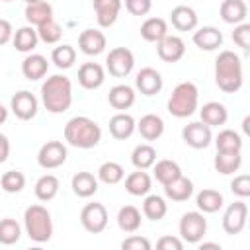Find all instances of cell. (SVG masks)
<instances>
[{
	"label": "cell",
	"instance_id": "25",
	"mask_svg": "<svg viewBox=\"0 0 250 250\" xmlns=\"http://www.w3.org/2000/svg\"><path fill=\"white\" fill-rule=\"evenodd\" d=\"M137 131L141 133V137L145 141H156L164 133V119L160 115H156V113H146V115H143L139 119Z\"/></svg>",
	"mask_w": 250,
	"mask_h": 250
},
{
	"label": "cell",
	"instance_id": "46",
	"mask_svg": "<svg viewBox=\"0 0 250 250\" xmlns=\"http://www.w3.org/2000/svg\"><path fill=\"white\" fill-rule=\"evenodd\" d=\"M230 191L240 197V199H246L250 195V176L248 174H240V176H234V180L230 182Z\"/></svg>",
	"mask_w": 250,
	"mask_h": 250
},
{
	"label": "cell",
	"instance_id": "3",
	"mask_svg": "<svg viewBox=\"0 0 250 250\" xmlns=\"http://www.w3.org/2000/svg\"><path fill=\"white\" fill-rule=\"evenodd\" d=\"M64 141L74 148H94L102 141V127L86 115L70 117L64 125Z\"/></svg>",
	"mask_w": 250,
	"mask_h": 250
},
{
	"label": "cell",
	"instance_id": "45",
	"mask_svg": "<svg viewBox=\"0 0 250 250\" xmlns=\"http://www.w3.org/2000/svg\"><path fill=\"white\" fill-rule=\"evenodd\" d=\"M232 41H234L240 49L248 51V49H250V23H246V21L236 23V25H234V31H232Z\"/></svg>",
	"mask_w": 250,
	"mask_h": 250
},
{
	"label": "cell",
	"instance_id": "2",
	"mask_svg": "<svg viewBox=\"0 0 250 250\" xmlns=\"http://www.w3.org/2000/svg\"><path fill=\"white\" fill-rule=\"evenodd\" d=\"M215 82L225 94H236L242 88V61L234 51H221L215 59Z\"/></svg>",
	"mask_w": 250,
	"mask_h": 250
},
{
	"label": "cell",
	"instance_id": "17",
	"mask_svg": "<svg viewBox=\"0 0 250 250\" xmlns=\"http://www.w3.org/2000/svg\"><path fill=\"white\" fill-rule=\"evenodd\" d=\"M105 82V70L98 62H84L78 68V84L84 90H98Z\"/></svg>",
	"mask_w": 250,
	"mask_h": 250
},
{
	"label": "cell",
	"instance_id": "50",
	"mask_svg": "<svg viewBox=\"0 0 250 250\" xmlns=\"http://www.w3.org/2000/svg\"><path fill=\"white\" fill-rule=\"evenodd\" d=\"M12 35H14V27L8 20L0 18V47L6 45L8 41H12Z\"/></svg>",
	"mask_w": 250,
	"mask_h": 250
},
{
	"label": "cell",
	"instance_id": "4",
	"mask_svg": "<svg viewBox=\"0 0 250 250\" xmlns=\"http://www.w3.org/2000/svg\"><path fill=\"white\" fill-rule=\"evenodd\" d=\"M23 229H25V234L33 242L37 244L49 242L53 236V219H51L49 209L39 203L29 205L23 211Z\"/></svg>",
	"mask_w": 250,
	"mask_h": 250
},
{
	"label": "cell",
	"instance_id": "7",
	"mask_svg": "<svg viewBox=\"0 0 250 250\" xmlns=\"http://www.w3.org/2000/svg\"><path fill=\"white\" fill-rule=\"evenodd\" d=\"M105 68L115 78H125L135 68V55L127 47H115L105 57Z\"/></svg>",
	"mask_w": 250,
	"mask_h": 250
},
{
	"label": "cell",
	"instance_id": "39",
	"mask_svg": "<svg viewBox=\"0 0 250 250\" xmlns=\"http://www.w3.org/2000/svg\"><path fill=\"white\" fill-rule=\"evenodd\" d=\"M152 172H154V178H156L162 186H166V184H170L172 180H176L178 176H182L180 164L174 162V160H170V158H162V160L154 162V164H152Z\"/></svg>",
	"mask_w": 250,
	"mask_h": 250
},
{
	"label": "cell",
	"instance_id": "20",
	"mask_svg": "<svg viewBox=\"0 0 250 250\" xmlns=\"http://www.w3.org/2000/svg\"><path fill=\"white\" fill-rule=\"evenodd\" d=\"M135 88L129 86V84H115L113 88H109V94H107V102L113 109L117 111H125L129 109L133 104H135Z\"/></svg>",
	"mask_w": 250,
	"mask_h": 250
},
{
	"label": "cell",
	"instance_id": "19",
	"mask_svg": "<svg viewBox=\"0 0 250 250\" xmlns=\"http://www.w3.org/2000/svg\"><path fill=\"white\" fill-rule=\"evenodd\" d=\"M193 45L201 51H215L223 45V33L213 25H203L193 31Z\"/></svg>",
	"mask_w": 250,
	"mask_h": 250
},
{
	"label": "cell",
	"instance_id": "33",
	"mask_svg": "<svg viewBox=\"0 0 250 250\" xmlns=\"http://www.w3.org/2000/svg\"><path fill=\"white\" fill-rule=\"evenodd\" d=\"M223 203H225L223 193L211 188H205L195 195V205L201 213H217L223 207Z\"/></svg>",
	"mask_w": 250,
	"mask_h": 250
},
{
	"label": "cell",
	"instance_id": "35",
	"mask_svg": "<svg viewBox=\"0 0 250 250\" xmlns=\"http://www.w3.org/2000/svg\"><path fill=\"white\" fill-rule=\"evenodd\" d=\"M156 162V150L152 145L148 143H141L133 148L131 152V164L137 168V170H148L152 168V164Z\"/></svg>",
	"mask_w": 250,
	"mask_h": 250
},
{
	"label": "cell",
	"instance_id": "56",
	"mask_svg": "<svg viewBox=\"0 0 250 250\" xmlns=\"http://www.w3.org/2000/svg\"><path fill=\"white\" fill-rule=\"evenodd\" d=\"M2 2H12V0H2Z\"/></svg>",
	"mask_w": 250,
	"mask_h": 250
},
{
	"label": "cell",
	"instance_id": "44",
	"mask_svg": "<svg viewBox=\"0 0 250 250\" xmlns=\"http://www.w3.org/2000/svg\"><path fill=\"white\" fill-rule=\"evenodd\" d=\"M37 37H39V41H43L47 45H57L61 41V37H62V27L55 20L45 21V23H41L37 27Z\"/></svg>",
	"mask_w": 250,
	"mask_h": 250
},
{
	"label": "cell",
	"instance_id": "28",
	"mask_svg": "<svg viewBox=\"0 0 250 250\" xmlns=\"http://www.w3.org/2000/svg\"><path fill=\"white\" fill-rule=\"evenodd\" d=\"M152 188V178L145 170H135L125 178V191L135 197H145Z\"/></svg>",
	"mask_w": 250,
	"mask_h": 250
},
{
	"label": "cell",
	"instance_id": "43",
	"mask_svg": "<svg viewBox=\"0 0 250 250\" xmlns=\"http://www.w3.org/2000/svg\"><path fill=\"white\" fill-rule=\"evenodd\" d=\"M0 188L6 193H20L25 188V176L20 170H8L0 178Z\"/></svg>",
	"mask_w": 250,
	"mask_h": 250
},
{
	"label": "cell",
	"instance_id": "31",
	"mask_svg": "<svg viewBox=\"0 0 250 250\" xmlns=\"http://www.w3.org/2000/svg\"><path fill=\"white\" fill-rule=\"evenodd\" d=\"M12 43H14L16 51H20V53H31L37 47V43H39L37 29L33 25H23V27L16 29L14 35H12Z\"/></svg>",
	"mask_w": 250,
	"mask_h": 250
},
{
	"label": "cell",
	"instance_id": "1",
	"mask_svg": "<svg viewBox=\"0 0 250 250\" xmlns=\"http://www.w3.org/2000/svg\"><path fill=\"white\" fill-rule=\"evenodd\" d=\"M41 104L49 113H64L72 105V82L64 74H53L41 84Z\"/></svg>",
	"mask_w": 250,
	"mask_h": 250
},
{
	"label": "cell",
	"instance_id": "49",
	"mask_svg": "<svg viewBox=\"0 0 250 250\" xmlns=\"http://www.w3.org/2000/svg\"><path fill=\"white\" fill-rule=\"evenodd\" d=\"M156 248H158V250H182V248H184V240L178 238V236L166 234V236H160V238H158Z\"/></svg>",
	"mask_w": 250,
	"mask_h": 250
},
{
	"label": "cell",
	"instance_id": "53",
	"mask_svg": "<svg viewBox=\"0 0 250 250\" xmlns=\"http://www.w3.org/2000/svg\"><path fill=\"white\" fill-rule=\"evenodd\" d=\"M6 119H8V109L4 107V104L0 102V125H4L6 123Z\"/></svg>",
	"mask_w": 250,
	"mask_h": 250
},
{
	"label": "cell",
	"instance_id": "23",
	"mask_svg": "<svg viewBox=\"0 0 250 250\" xmlns=\"http://www.w3.org/2000/svg\"><path fill=\"white\" fill-rule=\"evenodd\" d=\"M219 16L225 23H242L248 16V6L244 0H223L219 6Z\"/></svg>",
	"mask_w": 250,
	"mask_h": 250
},
{
	"label": "cell",
	"instance_id": "54",
	"mask_svg": "<svg viewBox=\"0 0 250 250\" xmlns=\"http://www.w3.org/2000/svg\"><path fill=\"white\" fill-rule=\"evenodd\" d=\"M248 123H250V117H244V121H242V129H244V133H248Z\"/></svg>",
	"mask_w": 250,
	"mask_h": 250
},
{
	"label": "cell",
	"instance_id": "15",
	"mask_svg": "<svg viewBox=\"0 0 250 250\" xmlns=\"http://www.w3.org/2000/svg\"><path fill=\"white\" fill-rule=\"evenodd\" d=\"M156 53L164 62H178L186 55V43L178 35H166L156 43Z\"/></svg>",
	"mask_w": 250,
	"mask_h": 250
},
{
	"label": "cell",
	"instance_id": "22",
	"mask_svg": "<svg viewBox=\"0 0 250 250\" xmlns=\"http://www.w3.org/2000/svg\"><path fill=\"white\" fill-rule=\"evenodd\" d=\"M164 195H166V199L176 201V203L188 201L193 195V182L182 174V176H178L176 180H172L170 184L164 186Z\"/></svg>",
	"mask_w": 250,
	"mask_h": 250
},
{
	"label": "cell",
	"instance_id": "40",
	"mask_svg": "<svg viewBox=\"0 0 250 250\" xmlns=\"http://www.w3.org/2000/svg\"><path fill=\"white\" fill-rule=\"evenodd\" d=\"M125 178V168L119 162L107 160L98 168V182H104L107 186H115Z\"/></svg>",
	"mask_w": 250,
	"mask_h": 250
},
{
	"label": "cell",
	"instance_id": "51",
	"mask_svg": "<svg viewBox=\"0 0 250 250\" xmlns=\"http://www.w3.org/2000/svg\"><path fill=\"white\" fill-rule=\"evenodd\" d=\"M10 156V141L4 133H0V164L6 162Z\"/></svg>",
	"mask_w": 250,
	"mask_h": 250
},
{
	"label": "cell",
	"instance_id": "48",
	"mask_svg": "<svg viewBox=\"0 0 250 250\" xmlns=\"http://www.w3.org/2000/svg\"><path fill=\"white\" fill-rule=\"evenodd\" d=\"M125 8L131 16H146L152 8V0H125Z\"/></svg>",
	"mask_w": 250,
	"mask_h": 250
},
{
	"label": "cell",
	"instance_id": "55",
	"mask_svg": "<svg viewBox=\"0 0 250 250\" xmlns=\"http://www.w3.org/2000/svg\"><path fill=\"white\" fill-rule=\"evenodd\" d=\"M25 4H35V2H41V0H23Z\"/></svg>",
	"mask_w": 250,
	"mask_h": 250
},
{
	"label": "cell",
	"instance_id": "26",
	"mask_svg": "<svg viewBox=\"0 0 250 250\" xmlns=\"http://www.w3.org/2000/svg\"><path fill=\"white\" fill-rule=\"evenodd\" d=\"M70 188H72L74 195L88 199L98 191V178L92 172H76L70 180Z\"/></svg>",
	"mask_w": 250,
	"mask_h": 250
},
{
	"label": "cell",
	"instance_id": "13",
	"mask_svg": "<svg viewBox=\"0 0 250 250\" xmlns=\"http://www.w3.org/2000/svg\"><path fill=\"white\" fill-rule=\"evenodd\" d=\"M164 86L162 74L152 68V66H145L137 72L135 76V88L143 94V96H156Z\"/></svg>",
	"mask_w": 250,
	"mask_h": 250
},
{
	"label": "cell",
	"instance_id": "29",
	"mask_svg": "<svg viewBox=\"0 0 250 250\" xmlns=\"http://www.w3.org/2000/svg\"><path fill=\"white\" fill-rule=\"evenodd\" d=\"M168 35V21L164 18H146L141 23V37L148 43H158Z\"/></svg>",
	"mask_w": 250,
	"mask_h": 250
},
{
	"label": "cell",
	"instance_id": "10",
	"mask_svg": "<svg viewBox=\"0 0 250 250\" xmlns=\"http://www.w3.org/2000/svg\"><path fill=\"white\" fill-rule=\"evenodd\" d=\"M246 219H248V205L244 203V199H238L234 203H230L225 213H223V230L230 236L240 234L246 227Z\"/></svg>",
	"mask_w": 250,
	"mask_h": 250
},
{
	"label": "cell",
	"instance_id": "27",
	"mask_svg": "<svg viewBox=\"0 0 250 250\" xmlns=\"http://www.w3.org/2000/svg\"><path fill=\"white\" fill-rule=\"evenodd\" d=\"M199 117L205 125L209 127H219V125H225L227 119H229V111L225 107V104L221 102H207L203 104V107L199 109Z\"/></svg>",
	"mask_w": 250,
	"mask_h": 250
},
{
	"label": "cell",
	"instance_id": "14",
	"mask_svg": "<svg viewBox=\"0 0 250 250\" xmlns=\"http://www.w3.org/2000/svg\"><path fill=\"white\" fill-rule=\"evenodd\" d=\"M105 45H107V39H105L104 31H100V29L88 27V29L80 31V35H78V47L88 57L102 55L105 51Z\"/></svg>",
	"mask_w": 250,
	"mask_h": 250
},
{
	"label": "cell",
	"instance_id": "38",
	"mask_svg": "<svg viewBox=\"0 0 250 250\" xmlns=\"http://www.w3.org/2000/svg\"><path fill=\"white\" fill-rule=\"evenodd\" d=\"M213 143L217 146V152H240L242 150V137H240V133H236L232 129L219 131V135L215 137Z\"/></svg>",
	"mask_w": 250,
	"mask_h": 250
},
{
	"label": "cell",
	"instance_id": "21",
	"mask_svg": "<svg viewBox=\"0 0 250 250\" xmlns=\"http://www.w3.org/2000/svg\"><path fill=\"white\" fill-rule=\"evenodd\" d=\"M137 131V121L133 115L125 113V111H119L115 113L111 119H109V133L113 139L117 141H125L129 139L133 133Z\"/></svg>",
	"mask_w": 250,
	"mask_h": 250
},
{
	"label": "cell",
	"instance_id": "41",
	"mask_svg": "<svg viewBox=\"0 0 250 250\" xmlns=\"http://www.w3.org/2000/svg\"><path fill=\"white\" fill-rule=\"evenodd\" d=\"M51 62H53L57 68H62V70L74 66V62H76V51H74V47L68 45V43L57 45V47L51 51Z\"/></svg>",
	"mask_w": 250,
	"mask_h": 250
},
{
	"label": "cell",
	"instance_id": "30",
	"mask_svg": "<svg viewBox=\"0 0 250 250\" xmlns=\"http://www.w3.org/2000/svg\"><path fill=\"white\" fill-rule=\"evenodd\" d=\"M23 14H25V20H27L29 25L39 27L41 23L53 20V6L47 0H41V2H35V4H25Z\"/></svg>",
	"mask_w": 250,
	"mask_h": 250
},
{
	"label": "cell",
	"instance_id": "12",
	"mask_svg": "<svg viewBox=\"0 0 250 250\" xmlns=\"http://www.w3.org/2000/svg\"><path fill=\"white\" fill-rule=\"evenodd\" d=\"M182 139L188 146H191L195 150H201V148H207L213 143V133H211V127L205 125L203 121H191V123L184 125Z\"/></svg>",
	"mask_w": 250,
	"mask_h": 250
},
{
	"label": "cell",
	"instance_id": "24",
	"mask_svg": "<svg viewBox=\"0 0 250 250\" xmlns=\"http://www.w3.org/2000/svg\"><path fill=\"white\" fill-rule=\"evenodd\" d=\"M49 70V62L43 55L39 53H29L23 61H21V74L27 78V80H39V78H45Z\"/></svg>",
	"mask_w": 250,
	"mask_h": 250
},
{
	"label": "cell",
	"instance_id": "37",
	"mask_svg": "<svg viewBox=\"0 0 250 250\" xmlns=\"http://www.w3.org/2000/svg\"><path fill=\"white\" fill-rule=\"evenodd\" d=\"M168 213V203L162 195H145V201H143V215L150 221H162Z\"/></svg>",
	"mask_w": 250,
	"mask_h": 250
},
{
	"label": "cell",
	"instance_id": "52",
	"mask_svg": "<svg viewBox=\"0 0 250 250\" xmlns=\"http://www.w3.org/2000/svg\"><path fill=\"white\" fill-rule=\"evenodd\" d=\"M197 244H199L201 250H203V248H217V250H221V244H219V242H201V240H199Z\"/></svg>",
	"mask_w": 250,
	"mask_h": 250
},
{
	"label": "cell",
	"instance_id": "47",
	"mask_svg": "<svg viewBox=\"0 0 250 250\" xmlns=\"http://www.w3.org/2000/svg\"><path fill=\"white\" fill-rule=\"evenodd\" d=\"M121 248L123 250H150L152 244L146 236H141V234H131L127 236L123 242H121Z\"/></svg>",
	"mask_w": 250,
	"mask_h": 250
},
{
	"label": "cell",
	"instance_id": "8",
	"mask_svg": "<svg viewBox=\"0 0 250 250\" xmlns=\"http://www.w3.org/2000/svg\"><path fill=\"white\" fill-rule=\"evenodd\" d=\"M107 209L104 203H86L80 211V223L84 227V230L92 232V234H100L105 230L107 227Z\"/></svg>",
	"mask_w": 250,
	"mask_h": 250
},
{
	"label": "cell",
	"instance_id": "18",
	"mask_svg": "<svg viewBox=\"0 0 250 250\" xmlns=\"http://www.w3.org/2000/svg\"><path fill=\"white\" fill-rule=\"evenodd\" d=\"M170 21L172 25L178 29V31H193L197 29V23H199V18H197V12L191 8V6H176L172 8L170 12Z\"/></svg>",
	"mask_w": 250,
	"mask_h": 250
},
{
	"label": "cell",
	"instance_id": "42",
	"mask_svg": "<svg viewBox=\"0 0 250 250\" xmlns=\"http://www.w3.org/2000/svg\"><path fill=\"white\" fill-rule=\"evenodd\" d=\"M21 238V227L16 219L12 217H4L0 219V244L4 246H12Z\"/></svg>",
	"mask_w": 250,
	"mask_h": 250
},
{
	"label": "cell",
	"instance_id": "5",
	"mask_svg": "<svg viewBox=\"0 0 250 250\" xmlns=\"http://www.w3.org/2000/svg\"><path fill=\"white\" fill-rule=\"evenodd\" d=\"M197 104H199L197 86L189 80H184L172 90V94L168 98V104H166V109H168L170 115H174L178 119H184V117H189V115L195 113Z\"/></svg>",
	"mask_w": 250,
	"mask_h": 250
},
{
	"label": "cell",
	"instance_id": "9",
	"mask_svg": "<svg viewBox=\"0 0 250 250\" xmlns=\"http://www.w3.org/2000/svg\"><path fill=\"white\" fill-rule=\"evenodd\" d=\"M68 150L61 141H47L37 152V164L43 170H55L66 162Z\"/></svg>",
	"mask_w": 250,
	"mask_h": 250
},
{
	"label": "cell",
	"instance_id": "32",
	"mask_svg": "<svg viewBox=\"0 0 250 250\" xmlns=\"http://www.w3.org/2000/svg\"><path fill=\"white\" fill-rule=\"evenodd\" d=\"M141 223H143V217H141V211L135 205H123L117 211V227L123 232H129V234L137 232L141 229Z\"/></svg>",
	"mask_w": 250,
	"mask_h": 250
},
{
	"label": "cell",
	"instance_id": "36",
	"mask_svg": "<svg viewBox=\"0 0 250 250\" xmlns=\"http://www.w3.org/2000/svg\"><path fill=\"white\" fill-rule=\"evenodd\" d=\"M213 166L223 176L234 174L242 166V154L240 152H217L213 158Z\"/></svg>",
	"mask_w": 250,
	"mask_h": 250
},
{
	"label": "cell",
	"instance_id": "16",
	"mask_svg": "<svg viewBox=\"0 0 250 250\" xmlns=\"http://www.w3.org/2000/svg\"><path fill=\"white\" fill-rule=\"evenodd\" d=\"M92 6H94V12H96L98 25L105 29V27H111L117 21L123 2L121 0H92Z\"/></svg>",
	"mask_w": 250,
	"mask_h": 250
},
{
	"label": "cell",
	"instance_id": "34",
	"mask_svg": "<svg viewBox=\"0 0 250 250\" xmlns=\"http://www.w3.org/2000/svg\"><path fill=\"white\" fill-rule=\"evenodd\" d=\"M59 189H61V182H59V178L53 176V174H43V176L35 182V188H33L35 197H37L39 201H51V199H55L57 193H59Z\"/></svg>",
	"mask_w": 250,
	"mask_h": 250
},
{
	"label": "cell",
	"instance_id": "11",
	"mask_svg": "<svg viewBox=\"0 0 250 250\" xmlns=\"http://www.w3.org/2000/svg\"><path fill=\"white\" fill-rule=\"evenodd\" d=\"M12 113L21 121H31L39 111V100L29 90H20L10 100Z\"/></svg>",
	"mask_w": 250,
	"mask_h": 250
},
{
	"label": "cell",
	"instance_id": "6",
	"mask_svg": "<svg viewBox=\"0 0 250 250\" xmlns=\"http://www.w3.org/2000/svg\"><path fill=\"white\" fill-rule=\"evenodd\" d=\"M180 238L188 244H197L207 232V219L201 211H188L180 219Z\"/></svg>",
	"mask_w": 250,
	"mask_h": 250
}]
</instances>
